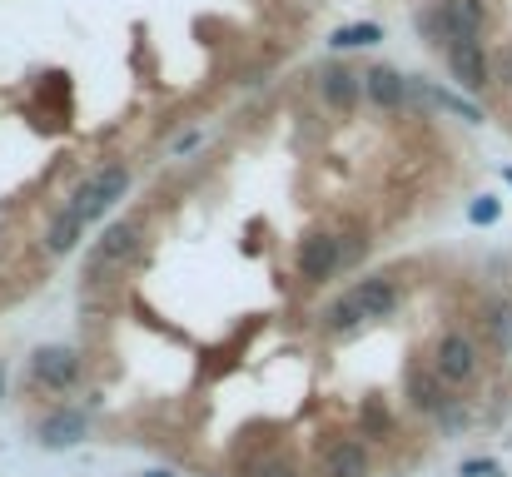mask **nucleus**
<instances>
[{
    "mask_svg": "<svg viewBox=\"0 0 512 477\" xmlns=\"http://www.w3.org/2000/svg\"><path fill=\"white\" fill-rule=\"evenodd\" d=\"M254 477H294V468L289 463H269V468H259Z\"/></svg>",
    "mask_w": 512,
    "mask_h": 477,
    "instance_id": "obj_21",
    "label": "nucleus"
},
{
    "mask_svg": "<svg viewBox=\"0 0 512 477\" xmlns=\"http://www.w3.org/2000/svg\"><path fill=\"white\" fill-rule=\"evenodd\" d=\"M493 80L512 90V45H508V50H498V60H493Z\"/></svg>",
    "mask_w": 512,
    "mask_h": 477,
    "instance_id": "obj_20",
    "label": "nucleus"
},
{
    "mask_svg": "<svg viewBox=\"0 0 512 477\" xmlns=\"http://www.w3.org/2000/svg\"><path fill=\"white\" fill-rule=\"evenodd\" d=\"M80 368H85V358H80L70 343H45V348H35V358H30L35 383H40V388H50V393L75 388V383H80Z\"/></svg>",
    "mask_w": 512,
    "mask_h": 477,
    "instance_id": "obj_4",
    "label": "nucleus"
},
{
    "mask_svg": "<svg viewBox=\"0 0 512 477\" xmlns=\"http://www.w3.org/2000/svg\"><path fill=\"white\" fill-rule=\"evenodd\" d=\"M125 189H130V169H125V164H100L95 174H85V184L75 189L70 209H75L85 224H95L100 214H110V209L125 199Z\"/></svg>",
    "mask_w": 512,
    "mask_h": 477,
    "instance_id": "obj_3",
    "label": "nucleus"
},
{
    "mask_svg": "<svg viewBox=\"0 0 512 477\" xmlns=\"http://www.w3.org/2000/svg\"><path fill=\"white\" fill-rule=\"evenodd\" d=\"M324 473L329 477H368V443L334 438V443L324 448Z\"/></svg>",
    "mask_w": 512,
    "mask_h": 477,
    "instance_id": "obj_12",
    "label": "nucleus"
},
{
    "mask_svg": "<svg viewBox=\"0 0 512 477\" xmlns=\"http://www.w3.org/2000/svg\"><path fill=\"white\" fill-rule=\"evenodd\" d=\"M348 294L358 299V309H363V318H388L393 309H398V284H393L388 274H373V279L353 284Z\"/></svg>",
    "mask_w": 512,
    "mask_h": 477,
    "instance_id": "obj_11",
    "label": "nucleus"
},
{
    "mask_svg": "<svg viewBox=\"0 0 512 477\" xmlns=\"http://www.w3.org/2000/svg\"><path fill=\"white\" fill-rule=\"evenodd\" d=\"M418 25L433 40H478L488 25V0H438L428 15H418Z\"/></svg>",
    "mask_w": 512,
    "mask_h": 477,
    "instance_id": "obj_2",
    "label": "nucleus"
},
{
    "mask_svg": "<svg viewBox=\"0 0 512 477\" xmlns=\"http://www.w3.org/2000/svg\"><path fill=\"white\" fill-rule=\"evenodd\" d=\"M5 383H10V368L0 363V403H5Z\"/></svg>",
    "mask_w": 512,
    "mask_h": 477,
    "instance_id": "obj_22",
    "label": "nucleus"
},
{
    "mask_svg": "<svg viewBox=\"0 0 512 477\" xmlns=\"http://www.w3.org/2000/svg\"><path fill=\"white\" fill-rule=\"evenodd\" d=\"M463 477H503V463H498V458H468V463H463Z\"/></svg>",
    "mask_w": 512,
    "mask_h": 477,
    "instance_id": "obj_19",
    "label": "nucleus"
},
{
    "mask_svg": "<svg viewBox=\"0 0 512 477\" xmlns=\"http://www.w3.org/2000/svg\"><path fill=\"white\" fill-rule=\"evenodd\" d=\"M145 477H174V473H165V468H155V473H145Z\"/></svg>",
    "mask_w": 512,
    "mask_h": 477,
    "instance_id": "obj_23",
    "label": "nucleus"
},
{
    "mask_svg": "<svg viewBox=\"0 0 512 477\" xmlns=\"http://www.w3.org/2000/svg\"><path fill=\"white\" fill-rule=\"evenodd\" d=\"M403 393H408V403H413L418 413H428V418H438L448 403H458V398L448 393V383H443L433 368H408V378H403Z\"/></svg>",
    "mask_w": 512,
    "mask_h": 477,
    "instance_id": "obj_9",
    "label": "nucleus"
},
{
    "mask_svg": "<svg viewBox=\"0 0 512 477\" xmlns=\"http://www.w3.org/2000/svg\"><path fill=\"white\" fill-rule=\"evenodd\" d=\"M358 323H363V309H358L353 294H343V299H334V304L324 309V328H329V333H348V328H358Z\"/></svg>",
    "mask_w": 512,
    "mask_h": 477,
    "instance_id": "obj_17",
    "label": "nucleus"
},
{
    "mask_svg": "<svg viewBox=\"0 0 512 477\" xmlns=\"http://www.w3.org/2000/svg\"><path fill=\"white\" fill-rule=\"evenodd\" d=\"M85 433H90V413H80V408H55V413H45V423L35 428V443H40L45 453H65V448L85 443Z\"/></svg>",
    "mask_w": 512,
    "mask_h": 477,
    "instance_id": "obj_8",
    "label": "nucleus"
},
{
    "mask_svg": "<svg viewBox=\"0 0 512 477\" xmlns=\"http://www.w3.org/2000/svg\"><path fill=\"white\" fill-rule=\"evenodd\" d=\"M140 224H110L95 244H90V274H110V269H125L135 254H140Z\"/></svg>",
    "mask_w": 512,
    "mask_h": 477,
    "instance_id": "obj_6",
    "label": "nucleus"
},
{
    "mask_svg": "<svg viewBox=\"0 0 512 477\" xmlns=\"http://www.w3.org/2000/svg\"><path fill=\"white\" fill-rule=\"evenodd\" d=\"M363 95H368L373 105H383V110H403V105H408V75H398V70H388V65H373V70L363 75Z\"/></svg>",
    "mask_w": 512,
    "mask_h": 477,
    "instance_id": "obj_10",
    "label": "nucleus"
},
{
    "mask_svg": "<svg viewBox=\"0 0 512 477\" xmlns=\"http://www.w3.org/2000/svg\"><path fill=\"white\" fill-rule=\"evenodd\" d=\"M319 90H324V100H329L334 110H348V105L363 95V75H353V70H339V65H334V70L319 75Z\"/></svg>",
    "mask_w": 512,
    "mask_h": 477,
    "instance_id": "obj_14",
    "label": "nucleus"
},
{
    "mask_svg": "<svg viewBox=\"0 0 512 477\" xmlns=\"http://www.w3.org/2000/svg\"><path fill=\"white\" fill-rule=\"evenodd\" d=\"M498 214H503V204H498V199H488V194H483V199H473V209H468V219H473V224H498Z\"/></svg>",
    "mask_w": 512,
    "mask_h": 477,
    "instance_id": "obj_18",
    "label": "nucleus"
},
{
    "mask_svg": "<svg viewBox=\"0 0 512 477\" xmlns=\"http://www.w3.org/2000/svg\"><path fill=\"white\" fill-rule=\"evenodd\" d=\"M343 269V239L339 234H309L299 244V279L304 284H324Z\"/></svg>",
    "mask_w": 512,
    "mask_h": 477,
    "instance_id": "obj_7",
    "label": "nucleus"
},
{
    "mask_svg": "<svg viewBox=\"0 0 512 477\" xmlns=\"http://www.w3.org/2000/svg\"><path fill=\"white\" fill-rule=\"evenodd\" d=\"M503 179H508V184H512V169H503Z\"/></svg>",
    "mask_w": 512,
    "mask_h": 477,
    "instance_id": "obj_24",
    "label": "nucleus"
},
{
    "mask_svg": "<svg viewBox=\"0 0 512 477\" xmlns=\"http://www.w3.org/2000/svg\"><path fill=\"white\" fill-rule=\"evenodd\" d=\"M80 239H85V219L65 204V209L50 219V229H45V254H55V259H60V254H70Z\"/></svg>",
    "mask_w": 512,
    "mask_h": 477,
    "instance_id": "obj_13",
    "label": "nucleus"
},
{
    "mask_svg": "<svg viewBox=\"0 0 512 477\" xmlns=\"http://www.w3.org/2000/svg\"><path fill=\"white\" fill-rule=\"evenodd\" d=\"M483 333L498 353H512V304H503V299L483 304Z\"/></svg>",
    "mask_w": 512,
    "mask_h": 477,
    "instance_id": "obj_15",
    "label": "nucleus"
},
{
    "mask_svg": "<svg viewBox=\"0 0 512 477\" xmlns=\"http://www.w3.org/2000/svg\"><path fill=\"white\" fill-rule=\"evenodd\" d=\"M448 388H463V383H473L478 373H483V348H478V338L473 333H463V328H448V333H438V343H433V363H428Z\"/></svg>",
    "mask_w": 512,
    "mask_h": 477,
    "instance_id": "obj_1",
    "label": "nucleus"
},
{
    "mask_svg": "<svg viewBox=\"0 0 512 477\" xmlns=\"http://www.w3.org/2000/svg\"><path fill=\"white\" fill-rule=\"evenodd\" d=\"M378 40H383V25L358 20V25H339L329 35V50H363V45H378Z\"/></svg>",
    "mask_w": 512,
    "mask_h": 477,
    "instance_id": "obj_16",
    "label": "nucleus"
},
{
    "mask_svg": "<svg viewBox=\"0 0 512 477\" xmlns=\"http://www.w3.org/2000/svg\"><path fill=\"white\" fill-rule=\"evenodd\" d=\"M443 60H448V70L463 90L478 95V90L493 85V60H488L483 40H453V45H443Z\"/></svg>",
    "mask_w": 512,
    "mask_h": 477,
    "instance_id": "obj_5",
    "label": "nucleus"
}]
</instances>
